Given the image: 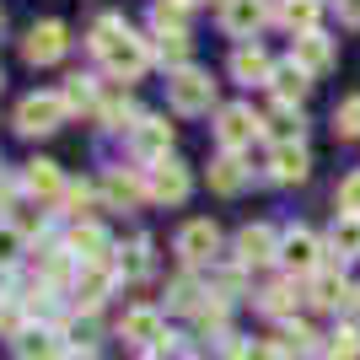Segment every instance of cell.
Segmentation results:
<instances>
[{
	"label": "cell",
	"mask_w": 360,
	"mask_h": 360,
	"mask_svg": "<svg viewBox=\"0 0 360 360\" xmlns=\"http://www.w3.org/2000/svg\"><path fill=\"white\" fill-rule=\"evenodd\" d=\"M167 97H172L178 113H210L215 81L205 70H194V65H183V70H172V81H167Z\"/></svg>",
	"instance_id": "6da1fadb"
},
{
	"label": "cell",
	"mask_w": 360,
	"mask_h": 360,
	"mask_svg": "<svg viewBox=\"0 0 360 360\" xmlns=\"http://www.w3.org/2000/svg\"><path fill=\"white\" fill-rule=\"evenodd\" d=\"M65 113H70L65 97H54V91H32V97H22V108H16V129H22V135H49V129H60Z\"/></svg>",
	"instance_id": "7a4b0ae2"
},
{
	"label": "cell",
	"mask_w": 360,
	"mask_h": 360,
	"mask_svg": "<svg viewBox=\"0 0 360 360\" xmlns=\"http://www.w3.org/2000/svg\"><path fill=\"white\" fill-rule=\"evenodd\" d=\"M258 129H264V119H258L248 103H231V108H221V113H215V140H221V150H231V156H237V150L248 146Z\"/></svg>",
	"instance_id": "3957f363"
},
{
	"label": "cell",
	"mask_w": 360,
	"mask_h": 360,
	"mask_svg": "<svg viewBox=\"0 0 360 360\" xmlns=\"http://www.w3.org/2000/svg\"><path fill=\"white\" fill-rule=\"evenodd\" d=\"M65 49H70L65 22H32L27 38H22V60H27V65H54Z\"/></svg>",
	"instance_id": "277c9868"
},
{
	"label": "cell",
	"mask_w": 360,
	"mask_h": 360,
	"mask_svg": "<svg viewBox=\"0 0 360 360\" xmlns=\"http://www.w3.org/2000/svg\"><path fill=\"white\" fill-rule=\"evenodd\" d=\"M146 188H150V199H156V205H183V199H188V188H194V178H188V167L183 162H172V156H167V162H156L146 172Z\"/></svg>",
	"instance_id": "5b68a950"
},
{
	"label": "cell",
	"mask_w": 360,
	"mask_h": 360,
	"mask_svg": "<svg viewBox=\"0 0 360 360\" xmlns=\"http://www.w3.org/2000/svg\"><path fill=\"white\" fill-rule=\"evenodd\" d=\"M129 146H135L140 162H167V150H172V124L167 119H135V129H129Z\"/></svg>",
	"instance_id": "8992f818"
},
{
	"label": "cell",
	"mask_w": 360,
	"mask_h": 360,
	"mask_svg": "<svg viewBox=\"0 0 360 360\" xmlns=\"http://www.w3.org/2000/svg\"><path fill=\"white\" fill-rule=\"evenodd\" d=\"M215 253H221V231H215V221H188L178 231V258H183V264H210Z\"/></svg>",
	"instance_id": "52a82bcc"
},
{
	"label": "cell",
	"mask_w": 360,
	"mask_h": 360,
	"mask_svg": "<svg viewBox=\"0 0 360 360\" xmlns=\"http://www.w3.org/2000/svg\"><path fill=\"white\" fill-rule=\"evenodd\" d=\"M103 65H108L113 75H124V81H135V75H140V70L150 65V49H146V38H135V32H124L119 44H113V49L103 54Z\"/></svg>",
	"instance_id": "ba28073f"
},
{
	"label": "cell",
	"mask_w": 360,
	"mask_h": 360,
	"mask_svg": "<svg viewBox=\"0 0 360 360\" xmlns=\"http://www.w3.org/2000/svg\"><path fill=\"white\" fill-rule=\"evenodd\" d=\"M280 253V237H274L269 226H242L237 231V264L242 269H258V264H269Z\"/></svg>",
	"instance_id": "9c48e42d"
},
{
	"label": "cell",
	"mask_w": 360,
	"mask_h": 360,
	"mask_svg": "<svg viewBox=\"0 0 360 360\" xmlns=\"http://www.w3.org/2000/svg\"><path fill=\"white\" fill-rule=\"evenodd\" d=\"M280 258H285L296 274H317V237L307 226H290L285 237H280Z\"/></svg>",
	"instance_id": "30bf717a"
},
{
	"label": "cell",
	"mask_w": 360,
	"mask_h": 360,
	"mask_svg": "<svg viewBox=\"0 0 360 360\" xmlns=\"http://www.w3.org/2000/svg\"><path fill=\"white\" fill-rule=\"evenodd\" d=\"M124 339L156 349L167 339V333H162V312H156V307H129V312H124Z\"/></svg>",
	"instance_id": "8fae6325"
},
{
	"label": "cell",
	"mask_w": 360,
	"mask_h": 360,
	"mask_svg": "<svg viewBox=\"0 0 360 360\" xmlns=\"http://www.w3.org/2000/svg\"><path fill=\"white\" fill-rule=\"evenodd\" d=\"M264 22V0H221V27L231 38H253Z\"/></svg>",
	"instance_id": "7c38bea8"
},
{
	"label": "cell",
	"mask_w": 360,
	"mask_h": 360,
	"mask_svg": "<svg viewBox=\"0 0 360 360\" xmlns=\"http://www.w3.org/2000/svg\"><path fill=\"white\" fill-rule=\"evenodd\" d=\"M103 194H108V205H113V210H135L140 199H150V188H146V178H135V172H119V167H113V172L103 178Z\"/></svg>",
	"instance_id": "4fadbf2b"
},
{
	"label": "cell",
	"mask_w": 360,
	"mask_h": 360,
	"mask_svg": "<svg viewBox=\"0 0 360 360\" xmlns=\"http://www.w3.org/2000/svg\"><path fill=\"white\" fill-rule=\"evenodd\" d=\"M231 75H237L242 86H269L274 65H269V54H264L258 44H242L237 54H231Z\"/></svg>",
	"instance_id": "5bb4252c"
},
{
	"label": "cell",
	"mask_w": 360,
	"mask_h": 360,
	"mask_svg": "<svg viewBox=\"0 0 360 360\" xmlns=\"http://www.w3.org/2000/svg\"><path fill=\"white\" fill-rule=\"evenodd\" d=\"M290 60L307 75H323L333 65V38H323V32H296V54H290Z\"/></svg>",
	"instance_id": "9a60e30c"
},
{
	"label": "cell",
	"mask_w": 360,
	"mask_h": 360,
	"mask_svg": "<svg viewBox=\"0 0 360 360\" xmlns=\"http://www.w3.org/2000/svg\"><path fill=\"white\" fill-rule=\"evenodd\" d=\"M65 248H70L81 264H103V258H108V231H103V226H91V221H75Z\"/></svg>",
	"instance_id": "2e32d148"
},
{
	"label": "cell",
	"mask_w": 360,
	"mask_h": 360,
	"mask_svg": "<svg viewBox=\"0 0 360 360\" xmlns=\"http://www.w3.org/2000/svg\"><path fill=\"white\" fill-rule=\"evenodd\" d=\"M349 301H355V290L345 285V274H333V269L312 274V307H323V312H339V307H349Z\"/></svg>",
	"instance_id": "e0dca14e"
},
{
	"label": "cell",
	"mask_w": 360,
	"mask_h": 360,
	"mask_svg": "<svg viewBox=\"0 0 360 360\" xmlns=\"http://www.w3.org/2000/svg\"><path fill=\"white\" fill-rule=\"evenodd\" d=\"M312 172V156L301 146H274V156H269V178L274 183H301Z\"/></svg>",
	"instance_id": "ac0fdd59"
},
{
	"label": "cell",
	"mask_w": 360,
	"mask_h": 360,
	"mask_svg": "<svg viewBox=\"0 0 360 360\" xmlns=\"http://www.w3.org/2000/svg\"><path fill=\"white\" fill-rule=\"evenodd\" d=\"M16 360H65V345L54 328H27L16 339Z\"/></svg>",
	"instance_id": "d6986e66"
},
{
	"label": "cell",
	"mask_w": 360,
	"mask_h": 360,
	"mask_svg": "<svg viewBox=\"0 0 360 360\" xmlns=\"http://www.w3.org/2000/svg\"><path fill=\"white\" fill-rule=\"evenodd\" d=\"M108 285H113V274L103 269V264H81V274H75V307H103Z\"/></svg>",
	"instance_id": "ffe728a7"
},
{
	"label": "cell",
	"mask_w": 360,
	"mask_h": 360,
	"mask_svg": "<svg viewBox=\"0 0 360 360\" xmlns=\"http://www.w3.org/2000/svg\"><path fill=\"white\" fill-rule=\"evenodd\" d=\"M264 129L274 135V146H301V129H307V119H301V108H296V103H280L269 119H264Z\"/></svg>",
	"instance_id": "44dd1931"
},
{
	"label": "cell",
	"mask_w": 360,
	"mask_h": 360,
	"mask_svg": "<svg viewBox=\"0 0 360 360\" xmlns=\"http://www.w3.org/2000/svg\"><path fill=\"white\" fill-rule=\"evenodd\" d=\"M269 86H274V97H280V103H296V108H301V97H307V86H312V75L290 60V65H280V70L269 75Z\"/></svg>",
	"instance_id": "7402d4cb"
},
{
	"label": "cell",
	"mask_w": 360,
	"mask_h": 360,
	"mask_svg": "<svg viewBox=\"0 0 360 360\" xmlns=\"http://www.w3.org/2000/svg\"><path fill=\"white\" fill-rule=\"evenodd\" d=\"M274 349H280L285 360H307V355H317V333L307 328V323H285L280 339H274Z\"/></svg>",
	"instance_id": "603a6c76"
},
{
	"label": "cell",
	"mask_w": 360,
	"mask_h": 360,
	"mask_svg": "<svg viewBox=\"0 0 360 360\" xmlns=\"http://www.w3.org/2000/svg\"><path fill=\"white\" fill-rule=\"evenodd\" d=\"M242 183H248V167H242L237 156H231V150L210 162V188H215V194H237Z\"/></svg>",
	"instance_id": "cb8c5ba5"
},
{
	"label": "cell",
	"mask_w": 360,
	"mask_h": 360,
	"mask_svg": "<svg viewBox=\"0 0 360 360\" xmlns=\"http://www.w3.org/2000/svg\"><path fill=\"white\" fill-rule=\"evenodd\" d=\"M328 248L339 253V264H345V258H360V215H339V221H333Z\"/></svg>",
	"instance_id": "d4e9b609"
},
{
	"label": "cell",
	"mask_w": 360,
	"mask_h": 360,
	"mask_svg": "<svg viewBox=\"0 0 360 360\" xmlns=\"http://www.w3.org/2000/svg\"><path fill=\"white\" fill-rule=\"evenodd\" d=\"M22 183H27L38 199H54L65 188V178H60V167H54V162H27V178H22Z\"/></svg>",
	"instance_id": "484cf974"
},
{
	"label": "cell",
	"mask_w": 360,
	"mask_h": 360,
	"mask_svg": "<svg viewBox=\"0 0 360 360\" xmlns=\"http://www.w3.org/2000/svg\"><path fill=\"white\" fill-rule=\"evenodd\" d=\"M119 274H124V280H146V274H150V237H135L119 253Z\"/></svg>",
	"instance_id": "4316f807"
},
{
	"label": "cell",
	"mask_w": 360,
	"mask_h": 360,
	"mask_svg": "<svg viewBox=\"0 0 360 360\" xmlns=\"http://www.w3.org/2000/svg\"><path fill=\"white\" fill-rule=\"evenodd\" d=\"M317 11H323V0H285L280 16H285L296 32H317Z\"/></svg>",
	"instance_id": "83f0119b"
},
{
	"label": "cell",
	"mask_w": 360,
	"mask_h": 360,
	"mask_svg": "<svg viewBox=\"0 0 360 360\" xmlns=\"http://www.w3.org/2000/svg\"><path fill=\"white\" fill-rule=\"evenodd\" d=\"M150 22L162 32H183V22H188V0H156L150 6Z\"/></svg>",
	"instance_id": "f1b7e54d"
},
{
	"label": "cell",
	"mask_w": 360,
	"mask_h": 360,
	"mask_svg": "<svg viewBox=\"0 0 360 360\" xmlns=\"http://www.w3.org/2000/svg\"><path fill=\"white\" fill-rule=\"evenodd\" d=\"M199 296H205V290H199V280H188V274L167 285V307H178V312H199V307H205Z\"/></svg>",
	"instance_id": "f546056e"
},
{
	"label": "cell",
	"mask_w": 360,
	"mask_h": 360,
	"mask_svg": "<svg viewBox=\"0 0 360 360\" xmlns=\"http://www.w3.org/2000/svg\"><path fill=\"white\" fill-rule=\"evenodd\" d=\"M333 135L360 140V91H355V97H345V103L333 108Z\"/></svg>",
	"instance_id": "4dcf8cb0"
},
{
	"label": "cell",
	"mask_w": 360,
	"mask_h": 360,
	"mask_svg": "<svg viewBox=\"0 0 360 360\" xmlns=\"http://www.w3.org/2000/svg\"><path fill=\"white\" fill-rule=\"evenodd\" d=\"M124 32H129V27H124V16H97V27H91V38H86V44L97 49V54H108V49L119 44Z\"/></svg>",
	"instance_id": "1f68e13d"
},
{
	"label": "cell",
	"mask_w": 360,
	"mask_h": 360,
	"mask_svg": "<svg viewBox=\"0 0 360 360\" xmlns=\"http://www.w3.org/2000/svg\"><path fill=\"white\" fill-rule=\"evenodd\" d=\"M97 119H103L108 129H124V124L135 119V103H129V97H108V103L97 108ZM129 129H135V124H129Z\"/></svg>",
	"instance_id": "d6a6232c"
},
{
	"label": "cell",
	"mask_w": 360,
	"mask_h": 360,
	"mask_svg": "<svg viewBox=\"0 0 360 360\" xmlns=\"http://www.w3.org/2000/svg\"><path fill=\"white\" fill-rule=\"evenodd\" d=\"M60 97H65V108H91L97 103V86H91V75H70Z\"/></svg>",
	"instance_id": "836d02e7"
},
{
	"label": "cell",
	"mask_w": 360,
	"mask_h": 360,
	"mask_svg": "<svg viewBox=\"0 0 360 360\" xmlns=\"http://www.w3.org/2000/svg\"><path fill=\"white\" fill-rule=\"evenodd\" d=\"M264 312H269V317H290V312H296V290H290V285H269V290H264Z\"/></svg>",
	"instance_id": "e575fe53"
},
{
	"label": "cell",
	"mask_w": 360,
	"mask_h": 360,
	"mask_svg": "<svg viewBox=\"0 0 360 360\" xmlns=\"http://www.w3.org/2000/svg\"><path fill=\"white\" fill-rule=\"evenodd\" d=\"M156 60H162V65H178V70H183V60H188V38H183V32H167L162 44H156Z\"/></svg>",
	"instance_id": "d590c367"
},
{
	"label": "cell",
	"mask_w": 360,
	"mask_h": 360,
	"mask_svg": "<svg viewBox=\"0 0 360 360\" xmlns=\"http://www.w3.org/2000/svg\"><path fill=\"white\" fill-rule=\"evenodd\" d=\"M328 355L355 360V355H360V333H355V328H333V333H328Z\"/></svg>",
	"instance_id": "8d00e7d4"
},
{
	"label": "cell",
	"mask_w": 360,
	"mask_h": 360,
	"mask_svg": "<svg viewBox=\"0 0 360 360\" xmlns=\"http://www.w3.org/2000/svg\"><path fill=\"white\" fill-rule=\"evenodd\" d=\"M22 231H16V226H0V269H6V264H16V258H22Z\"/></svg>",
	"instance_id": "74e56055"
},
{
	"label": "cell",
	"mask_w": 360,
	"mask_h": 360,
	"mask_svg": "<svg viewBox=\"0 0 360 360\" xmlns=\"http://www.w3.org/2000/svg\"><path fill=\"white\" fill-rule=\"evenodd\" d=\"M339 215H360V172L339 183Z\"/></svg>",
	"instance_id": "f35d334b"
},
{
	"label": "cell",
	"mask_w": 360,
	"mask_h": 360,
	"mask_svg": "<svg viewBox=\"0 0 360 360\" xmlns=\"http://www.w3.org/2000/svg\"><path fill=\"white\" fill-rule=\"evenodd\" d=\"M91 199H97V194H91V183H75V188H65V205H70V215H86V210H91Z\"/></svg>",
	"instance_id": "ab89813d"
},
{
	"label": "cell",
	"mask_w": 360,
	"mask_h": 360,
	"mask_svg": "<svg viewBox=\"0 0 360 360\" xmlns=\"http://www.w3.org/2000/svg\"><path fill=\"white\" fill-rule=\"evenodd\" d=\"M248 360H285V355H280L269 339H258V345H248Z\"/></svg>",
	"instance_id": "60d3db41"
},
{
	"label": "cell",
	"mask_w": 360,
	"mask_h": 360,
	"mask_svg": "<svg viewBox=\"0 0 360 360\" xmlns=\"http://www.w3.org/2000/svg\"><path fill=\"white\" fill-rule=\"evenodd\" d=\"M339 16H345L349 27H360V0H339Z\"/></svg>",
	"instance_id": "b9f144b4"
},
{
	"label": "cell",
	"mask_w": 360,
	"mask_h": 360,
	"mask_svg": "<svg viewBox=\"0 0 360 360\" xmlns=\"http://www.w3.org/2000/svg\"><path fill=\"white\" fill-rule=\"evenodd\" d=\"M0 27H6V11H0Z\"/></svg>",
	"instance_id": "7bdbcfd3"
},
{
	"label": "cell",
	"mask_w": 360,
	"mask_h": 360,
	"mask_svg": "<svg viewBox=\"0 0 360 360\" xmlns=\"http://www.w3.org/2000/svg\"><path fill=\"white\" fill-rule=\"evenodd\" d=\"M328 360H339V355H328Z\"/></svg>",
	"instance_id": "ee69618b"
}]
</instances>
